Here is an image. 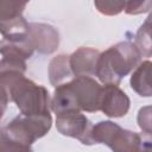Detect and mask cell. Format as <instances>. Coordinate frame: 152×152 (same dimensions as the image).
I'll list each match as a JSON object with an SVG mask.
<instances>
[{
    "label": "cell",
    "instance_id": "7",
    "mask_svg": "<svg viewBox=\"0 0 152 152\" xmlns=\"http://www.w3.org/2000/svg\"><path fill=\"white\" fill-rule=\"evenodd\" d=\"M131 101L127 94L115 84L102 86L100 110L109 118L125 116L129 110Z\"/></svg>",
    "mask_w": 152,
    "mask_h": 152
},
{
    "label": "cell",
    "instance_id": "12",
    "mask_svg": "<svg viewBox=\"0 0 152 152\" xmlns=\"http://www.w3.org/2000/svg\"><path fill=\"white\" fill-rule=\"evenodd\" d=\"M49 80L50 83L56 88L59 84H63L68 81H70L74 75L70 69L69 64V55L61 53L53 57L49 64Z\"/></svg>",
    "mask_w": 152,
    "mask_h": 152
},
{
    "label": "cell",
    "instance_id": "3",
    "mask_svg": "<svg viewBox=\"0 0 152 152\" xmlns=\"http://www.w3.org/2000/svg\"><path fill=\"white\" fill-rule=\"evenodd\" d=\"M91 140L94 144L107 145L113 152H139L145 142L137 132L124 129L109 120L93 125Z\"/></svg>",
    "mask_w": 152,
    "mask_h": 152
},
{
    "label": "cell",
    "instance_id": "17",
    "mask_svg": "<svg viewBox=\"0 0 152 152\" xmlns=\"http://www.w3.org/2000/svg\"><path fill=\"white\" fill-rule=\"evenodd\" d=\"M27 2H14L0 0V21H6L23 15Z\"/></svg>",
    "mask_w": 152,
    "mask_h": 152
},
{
    "label": "cell",
    "instance_id": "13",
    "mask_svg": "<svg viewBox=\"0 0 152 152\" xmlns=\"http://www.w3.org/2000/svg\"><path fill=\"white\" fill-rule=\"evenodd\" d=\"M151 74V61H144L134 69L129 83L131 88L142 97H150L152 95V88L150 83Z\"/></svg>",
    "mask_w": 152,
    "mask_h": 152
},
{
    "label": "cell",
    "instance_id": "4",
    "mask_svg": "<svg viewBox=\"0 0 152 152\" xmlns=\"http://www.w3.org/2000/svg\"><path fill=\"white\" fill-rule=\"evenodd\" d=\"M51 126V114L33 116H26L20 114L15 116L12 121H10L4 127V131L13 140H17L26 145H32L36 140L48 134Z\"/></svg>",
    "mask_w": 152,
    "mask_h": 152
},
{
    "label": "cell",
    "instance_id": "16",
    "mask_svg": "<svg viewBox=\"0 0 152 152\" xmlns=\"http://www.w3.org/2000/svg\"><path fill=\"white\" fill-rule=\"evenodd\" d=\"M151 15L147 17L145 23L139 27L135 34L134 44L140 51L141 56L151 57L152 53V45H151Z\"/></svg>",
    "mask_w": 152,
    "mask_h": 152
},
{
    "label": "cell",
    "instance_id": "10",
    "mask_svg": "<svg viewBox=\"0 0 152 152\" xmlns=\"http://www.w3.org/2000/svg\"><path fill=\"white\" fill-rule=\"evenodd\" d=\"M50 108L56 115L66 113V112H74V110L81 112L77 106L75 93H74L71 86L69 84V81L63 84H59L55 88L53 96H52L51 103H50Z\"/></svg>",
    "mask_w": 152,
    "mask_h": 152
},
{
    "label": "cell",
    "instance_id": "20",
    "mask_svg": "<svg viewBox=\"0 0 152 152\" xmlns=\"http://www.w3.org/2000/svg\"><path fill=\"white\" fill-rule=\"evenodd\" d=\"M152 1L150 0H144V1H126L125 2V8L124 11L129 14V15H135V14H141L146 13L151 10Z\"/></svg>",
    "mask_w": 152,
    "mask_h": 152
},
{
    "label": "cell",
    "instance_id": "8",
    "mask_svg": "<svg viewBox=\"0 0 152 152\" xmlns=\"http://www.w3.org/2000/svg\"><path fill=\"white\" fill-rule=\"evenodd\" d=\"M28 37L34 51L42 55L53 53L59 45V33L56 27L44 23H28Z\"/></svg>",
    "mask_w": 152,
    "mask_h": 152
},
{
    "label": "cell",
    "instance_id": "2",
    "mask_svg": "<svg viewBox=\"0 0 152 152\" xmlns=\"http://www.w3.org/2000/svg\"><path fill=\"white\" fill-rule=\"evenodd\" d=\"M10 101H13L21 115L33 116L50 114L51 97L44 86L23 76L6 89Z\"/></svg>",
    "mask_w": 152,
    "mask_h": 152
},
{
    "label": "cell",
    "instance_id": "22",
    "mask_svg": "<svg viewBox=\"0 0 152 152\" xmlns=\"http://www.w3.org/2000/svg\"><path fill=\"white\" fill-rule=\"evenodd\" d=\"M10 102V96L6 91V89L0 86V120L2 119L5 112H6V108H7V104Z\"/></svg>",
    "mask_w": 152,
    "mask_h": 152
},
{
    "label": "cell",
    "instance_id": "6",
    "mask_svg": "<svg viewBox=\"0 0 152 152\" xmlns=\"http://www.w3.org/2000/svg\"><path fill=\"white\" fill-rule=\"evenodd\" d=\"M69 84L75 93L77 106L81 112L94 113L100 110L102 86L93 77L78 76L72 77L69 81Z\"/></svg>",
    "mask_w": 152,
    "mask_h": 152
},
{
    "label": "cell",
    "instance_id": "21",
    "mask_svg": "<svg viewBox=\"0 0 152 152\" xmlns=\"http://www.w3.org/2000/svg\"><path fill=\"white\" fill-rule=\"evenodd\" d=\"M138 125L144 133L147 135L151 134V106L140 108L138 113Z\"/></svg>",
    "mask_w": 152,
    "mask_h": 152
},
{
    "label": "cell",
    "instance_id": "5",
    "mask_svg": "<svg viewBox=\"0 0 152 152\" xmlns=\"http://www.w3.org/2000/svg\"><path fill=\"white\" fill-rule=\"evenodd\" d=\"M57 131L65 137L75 138L83 145H94L91 140L93 125L82 112H66L56 115Z\"/></svg>",
    "mask_w": 152,
    "mask_h": 152
},
{
    "label": "cell",
    "instance_id": "18",
    "mask_svg": "<svg viewBox=\"0 0 152 152\" xmlns=\"http://www.w3.org/2000/svg\"><path fill=\"white\" fill-rule=\"evenodd\" d=\"M126 1H107V0H96L94 2V6L96 10L104 15H116L121 13L125 8Z\"/></svg>",
    "mask_w": 152,
    "mask_h": 152
},
{
    "label": "cell",
    "instance_id": "24",
    "mask_svg": "<svg viewBox=\"0 0 152 152\" xmlns=\"http://www.w3.org/2000/svg\"><path fill=\"white\" fill-rule=\"evenodd\" d=\"M2 134H4V128H0V142H1V138H2Z\"/></svg>",
    "mask_w": 152,
    "mask_h": 152
},
{
    "label": "cell",
    "instance_id": "15",
    "mask_svg": "<svg viewBox=\"0 0 152 152\" xmlns=\"http://www.w3.org/2000/svg\"><path fill=\"white\" fill-rule=\"evenodd\" d=\"M34 52L30 37L23 42H8L6 39L0 40V55L2 57H14L20 59L31 58Z\"/></svg>",
    "mask_w": 152,
    "mask_h": 152
},
{
    "label": "cell",
    "instance_id": "1",
    "mask_svg": "<svg viewBox=\"0 0 152 152\" xmlns=\"http://www.w3.org/2000/svg\"><path fill=\"white\" fill-rule=\"evenodd\" d=\"M141 57L133 42H119L100 53L95 76L103 84L119 86L121 80L139 65Z\"/></svg>",
    "mask_w": 152,
    "mask_h": 152
},
{
    "label": "cell",
    "instance_id": "23",
    "mask_svg": "<svg viewBox=\"0 0 152 152\" xmlns=\"http://www.w3.org/2000/svg\"><path fill=\"white\" fill-rule=\"evenodd\" d=\"M139 152H151V141L150 140L145 141L144 145H142V147H141V150Z\"/></svg>",
    "mask_w": 152,
    "mask_h": 152
},
{
    "label": "cell",
    "instance_id": "9",
    "mask_svg": "<svg viewBox=\"0 0 152 152\" xmlns=\"http://www.w3.org/2000/svg\"><path fill=\"white\" fill-rule=\"evenodd\" d=\"M100 51L93 48H78L69 56V64L74 77L95 76Z\"/></svg>",
    "mask_w": 152,
    "mask_h": 152
},
{
    "label": "cell",
    "instance_id": "19",
    "mask_svg": "<svg viewBox=\"0 0 152 152\" xmlns=\"http://www.w3.org/2000/svg\"><path fill=\"white\" fill-rule=\"evenodd\" d=\"M0 152H33V148L31 145H26L17 140H13L4 131L0 142Z\"/></svg>",
    "mask_w": 152,
    "mask_h": 152
},
{
    "label": "cell",
    "instance_id": "11",
    "mask_svg": "<svg viewBox=\"0 0 152 152\" xmlns=\"http://www.w3.org/2000/svg\"><path fill=\"white\" fill-rule=\"evenodd\" d=\"M26 63L24 59L14 57H2L0 59V86L7 89L14 81L25 76Z\"/></svg>",
    "mask_w": 152,
    "mask_h": 152
},
{
    "label": "cell",
    "instance_id": "14",
    "mask_svg": "<svg viewBox=\"0 0 152 152\" xmlns=\"http://www.w3.org/2000/svg\"><path fill=\"white\" fill-rule=\"evenodd\" d=\"M0 33L8 42H23L28 38V23L20 15L11 20L0 21Z\"/></svg>",
    "mask_w": 152,
    "mask_h": 152
}]
</instances>
